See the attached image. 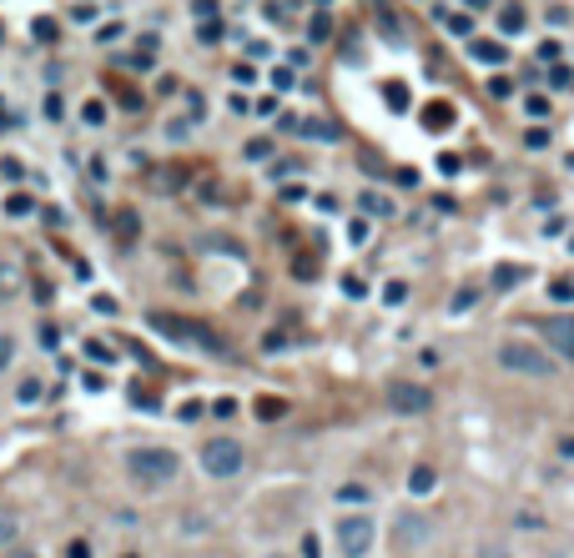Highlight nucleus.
I'll return each mask as SVG.
<instances>
[{"instance_id":"nucleus-10","label":"nucleus","mask_w":574,"mask_h":558,"mask_svg":"<svg viewBox=\"0 0 574 558\" xmlns=\"http://www.w3.org/2000/svg\"><path fill=\"white\" fill-rule=\"evenodd\" d=\"M519 282H524V266H514V262L494 266V287H499V292H514Z\"/></svg>"},{"instance_id":"nucleus-11","label":"nucleus","mask_w":574,"mask_h":558,"mask_svg":"<svg viewBox=\"0 0 574 558\" xmlns=\"http://www.w3.org/2000/svg\"><path fill=\"white\" fill-rule=\"evenodd\" d=\"M524 26V5L509 0V5H499V31H519Z\"/></svg>"},{"instance_id":"nucleus-12","label":"nucleus","mask_w":574,"mask_h":558,"mask_svg":"<svg viewBox=\"0 0 574 558\" xmlns=\"http://www.w3.org/2000/svg\"><path fill=\"white\" fill-rule=\"evenodd\" d=\"M363 212H368V216H393V202L378 196V191H363Z\"/></svg>"},{"instance_id":"nucleus-3","label":"nucleus","mask_w":574,"mask_h":558,"mask_svg":"<svg viewBox=\"0 0 574 558\" xmlns=\"http://www.w3.org/2000/svg\"><path fill=\"white\" fill-rule=\"evenodd\" d=\"M499 368L524 372V378H549V372H554V362H549L539 347H529V343H504V347H499Z\"/></svg>"},{"instance_id":"nucleus-6","label":"nucleus","mask_w":574,"mask_h":558,"mask_svg":"<svg viewBox=\"0 0 574 558\" xmlns=\"http://www.w3.org/2000/svg\"><path fill=\"white\" fill-rule=\"evenodd\" d=\"M388 407L403 413V418H423V413L434 407V393L419 388V382H393V388H388Z\"/></svg>"},{"instance_id":"nucleus-38","label":"nucleus","mask_w":574,"mask_h":558,"mask_svg":"<svg viewBox=\"0 0 574 558\" xmlns=\"http://www.w3.org/2000/svg\"><path fill=\"white\" fill-rule=\"evenodd\" d=\"M524 111H529V116H544L549 106H544V96H529V101H524Z\"/></svg>"},{"instance_id":"nucleus-17","label":"nucleus","mask_w":574,"mask_h":558,"mask_svg":"<svg viewBox=\"0 0 574 558\" xmlns=\"http://www.w3.org/2000/svg\"><path fill=\"white\" fill-rule=\"evenodd\" d=\"M338 503H368V488H363V483H348V488H338Z\"/></svg>"},{"instance_id":"nucleus-25","label":"nucleus","mask_w":574,"mask_h":558,"mask_svg":"<svg viewBox=\"0 0 574 558\" xmlns=\"http://www.w3.org/2000/svg\"><path fill=\"white\" fill-rule=\"evenodd\" d=\"M328 15H313V26H307V36H313V40H328Z\"/></svg>"},{"instance_id":"nucleus-5","label":"nucleus","mask_w":574,"mask_h":558,"mask_svg":"<svg viewBox=\"0 0 574 558\" xmlns=\"http://www.w3.org/2000/svg\"><path fill=\"white\" fill-rule=\"evenodd\" d=\"M373 538H378L373 519H363V513H353V519H338V548H343L348 558H363V554L373 548Z\"/></svg>"},{"instance_id":"nucleus-15","label":"nucleus","mask_w":574,"mask_h":558,"mask_svg":"<svg viewBox=\"0 0 574 558\" xmlns=\"http://www.w3.org/2000/svg\"><path fill=\"white\" fill-rule=\"evenodd\" d=\"M398 538H403V544H419V538H428V523L403 519V523H398Z\"/></svg>"},{"instance_id":"nucleus-33","label":"nucleus","mask_w":574,"mask_h":558,"mask_svg":"<svg viewBox=\"0 0 574 558\" xmlns=\"http://www.w3.org/2000/svg\"><path fill=\"white\" fill-rule=\"evenodd\" d=\"M539 61H560V40H544V46H539Z\"/></svg>"},{"instance_id":"nucleus-21","label":"nucleus","mask_w":574,"mask_h":558,"mask_svg":"<svg viewBox=\"0 0 574 558\" xmlns=\"http://www.w3.org/2000/svg\"><path fill=\"white\" fill-rule=\"evenodd\" d=\"M268 152H272L268 141H247V146H243V156H247V161H268Z\"/></svg>"},{"instance_id":"nucleus-32","label":"nucleus","mask_w":574,"mask_h":558,"mask_svg":"<svg viewBox=\"0 0 574 558\" xmlns=\"http://www.w3.org/2000/svg\"><path fill=\"white\" fill-rule=\"evenodd\" d=\"M524 146H534V152H544V146H549V131H529V136H524Z\"/></svg>"},{"instance_id":"nucleus-13","label":"nucleus","mask_w":574,"mask_h":558,"mask_svg":"<svg viewBox=\"0 0 574 558\" xmlns=\"http://www.w3.org/2000/svg\"><path fill=\"white\" fill-rule=\"evenodd\" d=\"M383 96H388V106H393V111H409V86H403V81H388V86H383Z\"/></svg>"},{"instance_id":"nucleus-29","label":"nucleus","mask_w":574,"mask_h":558,"mask_svg":"<svg viewBox=\"0 0 574 558\" xmlns=\"http://www.w3.org/2000/svg\"><path fill=\"white\" fill-rule=\"evenodd\" d=\"M81 116H86L91 126H102V121H106V106H102V101H91V106H86V111H81Z\"/></svg>"},{"instance_id":"nucleus-8","label":"nucleus","mask_w":574,"mask_h":558,"mask_svg":"<svg viewBox=\"0 0 574 558\" xmlns=\"http://www.w3.org/2000/svg\"><path fill=\"white\" fill-rule=\"evenodd\" d=\"M423 126H428V131H448V126H454V106H448V101L423 106Z\"/></svg>"},{"instance_id":"nucleus-19","label":"nucleus","mask_w":574,"mask_h":558,"mask_svg":"<svg viewBox=\"0 0 574 558\" xmlns=\"http://www.w3.org/2000/svg\"><path fill=\"white\" fill-rule=\"evenodd\" d=\"M303 136H338V126H332V121H303Z\"/></svg>"},{"instance_id":"nucleus-31","label":"nucleus","mask_w":574,"mask_h":558,"mask_svg":"<svg viewBox=\"0 0 574 558\" xmlns=\"http://www.w3.org/2000/svg\"><path fill=\"white\" fill-rule=\"evenodd\" d=\"M5 206H11V216H26V212H31V206H36V202H31V196H11V202H5Z\"/></svg>"},{"instance_id":"nucleus-18","label":"nucleus","mask_w":574,"mask_h":558,"mask_svg":"<svg viewBox=\"0 0 574 558\" xmlns=\"http://www.w3.org/2000/svg\"><path fill=\"white\" fill-rule=\"evenodd\" d=\"M409 488H413V493H428V488H434V468H413Z\"/></svg>"},{"instance_id":"nucleus-4","label":"nucleus","mask_w":574,"mask_h":558,"mask_svg":"<svg viewBox=\"0 0 574 558\" xmlns=\"http://www.w3.org/2000/svg\"><path fill=\"white\" fill-rule=\"evenodd\" d=\"M152 327L166 332V337H177V343H202L207 353H227V343H222L217 332H207L202 322H177V318H166V312H152Z\"/></svg>"},{"instance_id":"nucleus-45","label":"nucleus","mask_w":574,"mask_h":558,"mask_svg":"<svg viewBox=\"0 0 574 558\" xmlns=\"http://www.w3.org/2000/svg\"><path fill=\"white\" fill-rule=\"evenodd\" d=\"M268 558H287V554H268Z\"/></svg>"},{"instance_id":"nucleus-9","label":"nucleus","mask_w":574,"mask_h":558,"mask_svg":"<svg viewBox=\"0 0 574 558\" xmlns=\"http://www.w3.org/2000/svg\"><path fill=\"white\" fill-rule=\"evenodd\" d=\"M469 56L473 61H484V65H504V46H499V40H473Z\"/></svg>"},{"instance_id":"nucleus-14","label":"nucleus","mask_w":574,"mask_h":558,"mask_svg":"<svg viewBox=\"0 0 574 558\" xmlns=\"http://www.w3.org/2000/svg\"><path fill=\"white\" fill-rule=\"evenodd\" d=\"M15 533H21V519L0 508V548H11V544H15Z\"/></svg>"},{"instance_id":"nucleus-39","label":"nucleus","mask_w":574,"mask_h":558,"mask_svg":"<svg viewBox=\"0 0 574 558\" xmlns=\"http://www.w3.org/2000/svg\"><path fill=\"white\" fill-rule=\"evenodd\" d=\"M222 36V21H207V26H202V40H207V46H212V40H217Z\"/></svg>"},{"instance_id":"nucleus-2","label":"nucleus","mask_w":574,"mask_h":558,"mask_svg":"<svg viewBox=\"0 0 574 558\" xmlns=\"http://www.w3.org/2000/svg\"><path fill=\"white\" fill-rule=\"evenodd\" d=\"M243 463H247V453L237 438H212V443L202 448V468L212 473V478H237Z\"/></svg>"},{"instance_id":"nucleus-37","label":"nucleus","mask_w":574,"mask_h":558,"mask_svg":"<svg viewBox=\"0 0 574 558\" xmlns=\"http://www.w3.org/2000/svg\"><path fill=\"white\" fill-rule=\"evenodd\" d=\"M252 111H257V116H272V111H278V96H262V101H257Z\"/></svg>"},{"instance_id":"nucleus-20","label":"nucleus","mask_w":574,"mask_h":558,"mask_svg":"<svg viewBox=\"0 0 574 558\" xmlns=\"http://www.w3.org/2000/svg\"><path fill=\"white\" fill-rule=\"evenodd\" d=\"M40 393H46V388H40L36 378H26V382H21V393H15V397H21V403H40Z\"/></svg>"},{"instance_id":"nucleus-22","label":"nucleus","mask_w":574,"mask_h":558,"mask_svg":"<svg viewBox=\"0 0 574 558\" xmlns=\"http://www.w3.org/2000/svg\"><path fill=\"white\" fill-rule=\"evenodd\" d=\"M86 357H91V362H111V347H106V343H86Z\"/></svg>"},{"instance_id":"nucleus-36","label":"nucleus","mask_w":574,"mask_h":558,"mask_svg":"<svg viewBox=\"0 0 574 558\" xmlns=\"http://www.w3.org/2000/svg\"><path fill=\"white\" fill-rule=\"evenodd\" d=\"M549 292H554V302H570V297H574V287H570V282H554Z\"/></svg>"},{"instance_id":"nucleus-34","label":"nucleus","mask_w":574,"mask_h":558,"mask_svg":"<svg viewBox=\"0 0 574 558\" xmlns=\"http://www.w3.org/2000/svg\"><path fill=\"white\" fill-rule=\"evenodd\" d=\"M11 357H15V343L11 337H0V368H11Z\"/></svg>"},{"instance_id":"nucleus-44","label":"nucleus","mask_w":574,"mask_h":558,"mask_svg":"<svg viewBox=\"0 0 574 558\" xmlns=\"http://www.w3.org/2000/svg\"><path fill=\"white\" fill-rule=\"evenodd\" d=\"M11 558H31V554H11Z\"/></svg>"},{"instance_id":"nucleus-40","label":"nucleus","mask_w":574,"mask_h":558,"mask_svg":"<svg viewBox=\"0 0 574 558\" xmlns=\"http://www.w3.org/2000/svg\"><path fill=\"white\" fill-rule=\"evenodd\" d=\"M56 36V21H36V40H51Z\"/></svg>"},{"instance_id":"nucleus-7","label":"nucleus","mask_w":574,"mask_h":558,"mask_svg":"<svg viewBox=\"0 0 574 558\" xmlns=\"http://www.w3.org/2000/svg\"><path fill=\"white\" fill-rule=\"evenodd\" d=\"M544 343L554 347L560 357H574V318H570V312H560V318L544 322Z\"/></svg>"},{"instance_id":"nucleus-41","label":"nucleus","mask_w":574,"mask_h":558,"mask_svg":"<svg viewBox=\"0 0 574 558\" xmlns=\"http://www.w3.org/2000/svg\"><path fill=\"white\" fill-rule=\"evenodd\" d=\"M303 558H322L318 554V538H303Z\"/></svg>"},{"instance_id":"nucleus-43","label":"nucleus","mask_w":574,"mask_h":558,"mask_svg":"<svg viewBox=\"0 0 574 558\" xmlns=\"http://www.w3.org/2000/svg\"><path fill=\"white\" fill-rule=\"evenodd\" d=\"M484 558H509V554H499V548H484Z\"/></svg>"},{"instance_id":"nucleus-42","label":"nucleus","mask_w":574,"mask_h":558,"mask_svg":"<svg viewBox=\"0 0 574 558\" xmlns=\"http://www.w3.org/2000/svg\"><path fill=\"white\" fill-rule=\"evenodd\" d=\"M71 558H91V548L86 544H71Z\"/></svg>"},{"instance_id":"nucleus-23","label":"nucleus","mask_w":574,"mask_h":558,"mask_svg":"<svg viewBox=\"0 0 574 558\" xmlns=\"http://www.w3.org/2000/svg\"><path fill=\"white\" fill-rule=\"evenodd\" d=\"M257 418H282V403H278V397H268V403L257 397Z\"/></svg>"},{"instance_id":"nucleus-26","label":"nucleus","mask_w":574,"mask_h":558,"mask_svg":"<svg viewBox=\"0 0 574 558\" xmlns=\"http://www.w3.org/2000/svg\"><path fill=\"white\" fill-rule=\"evenodd\" d=\"M489 91H494L499 101H504V96H514V81H509V76H494V81H489Z\"/></svg>"},{"instance_id":"nucleus-27","label":"nucleus","mask_w":574,"mask_h":558,"mask_svg":"<svg viewBox=\"0 0 574 558\" xmlns=\"http://www.w3.org/2000/svg\"><path fill=\"white\" fill-rule=\"evenodd\" d=\"M473 302H479V292H473V287H464V292L459 297H454V312H469V307Z\"/></svg>"},{"instance_id":"nucleus-1","label":"nucleus","mask_w":574,"mask_h":558,"mask_svg":"<svg viewBox=\"0 0 574 558\" xmlns=\"http://www.w3.org/2000/svg\"><path fill=\"white\" fill-rule=\"evenodd\" d=\"M127 468L137 483H146V488H156V483H172L181 473V458L172 453V448H137V453L127 458Z\"/></svg>"},{"instance_id":"nucleus-30","label":"nucleus","mask_w":574,"mask_h":558,"mask_svg":"<svg viewBox=\"0 0 574 558\" xmlns=\"http://www.w3.org/2000/svg\"><path fill=\"white\" fill-rule=\"evenodd\" d=\"M403 292H409L403 282H388V287H383V302H403Z\"/></svg>"},{"instance_id":"nucleus-35","label":"nucleus","mask_w":574,"mask_h":558,"mask_svg":"<svg viewBox=\"0 0 574 558\" xmlns=\"http://www.w3.org/2000/svg\"><path fill=\"white\" fill-rule=\"evenodd\" d=\"M549 81H554V86L564 91V86H570V65H554V71H549Z\"/></svg>"},{"instance_id":"nucleus-28","label":"nucleus","mask_w":574,"mask_h":558,"mask_svg":"<svg viewBox=\"0 0 574 558\" xmlns=\"http://www.w3.org/2000/svg\"><path fill=\"white\" fill-rule=\"evenodd\" d=\"M272 86H278V91L293 86V65H278V71H272Z\"/></svg>"},{"instance_id":"nucleus-24","label":"nucleus","mask_w":574,"mask_h":558,"mask_svg":"<svg viewBox=\"0 0 574 558\" xmlns=\"http://www.w3.org/2000/svg\"><path fill=\"white\" fill-rule=\"evenodd\" d=\"M348 241H353V247H363V241H368V222H348Z\"/></svg>"},{"instance_id":"nucleus-16","label":"nucleus","mask_w":574,"mask_h":558,"mask_svg":"<svg viewBox=\"0 0 574 558\" xmlns=\"http://www.w3.org/2000/svg\"><path fill=\"white\" fill-rule=\"evenodd\" d=\"M15 287H21V277H15V266H5V262H0V302H5V297H15Z\"/></svg>"}]
</instances>
